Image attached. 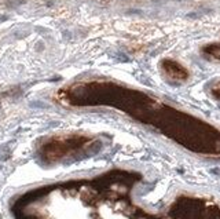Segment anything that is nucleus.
I'll use <instances>...</instances> for the list:
<instances>
[{
  "instance_id": "nucleus-1",
  "label": "nucleus",
  "mask_w": 220,
  "mask_h": 219,
  "mask_svg": "<svg viewBox=\"0 0 220 219\" xmlns=\"http://www.w3.org/2000/svg\"><path fill=\"white\" fill-rule=\"evenodd\" d=\"M165 66V70L169 76L175 77V79H186L187 77V73L180 65H178L176 62H172V61H167L164 63Z\"/></svg>"
},
{
  "instance_id": "nucleus-2",
  "label": "nucleus",
  "mask_w": 220,
  "mask_h": 219,
  "mask_svg": "<svg viewBox=\"0 0 220 219\" xmlns=\"http://www.w3.org/2000/svg\"><path fill=\"white\" fill-rule=\"evenodd\" d=\"M212 92H213L215 95H216L217 98H220V83L216 84V86L213 87V90H212Z\"/></svg>"
}]
</instances>
